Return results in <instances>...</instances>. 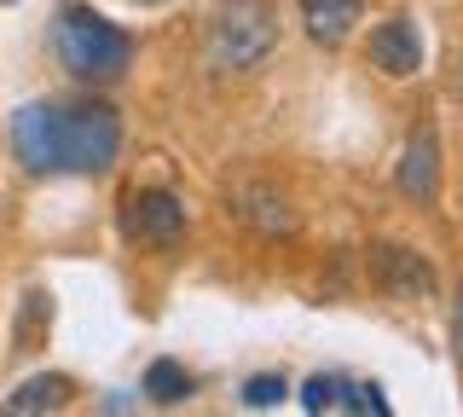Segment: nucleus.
Instances as JSON below:
<instances>
[{"label":"nucleus","instance_id":"f03ea898","mask_svg":"<svg viewBox=\"0 0 463 417\" xmlns=\"http://www.w3.org/2000/svg\"><path fill=\"white\" fill-rule=\"evenodd\" d=\"M279 47V6L272 0H221L209 18V70L214 76H243V70H260Z\"/></svg>","mask_w":463,"mask_h":417},{"label":"nucleus","instance_id":"423d86ee","mask_svg":"<svg viewBox=\"0 0 463 417\" xmlns=\"http://www.w3.org/2000/svg\"><path fill=\"white\" fill-rule=\"evenodd\" d=\"M371 64L383 76H417L423 70V35L411 18H388L371 30Z\"/></svg>","mask_w":463,"mask_h":417},{"label":"nucleus","instance_id":"6e6552de","mask_svg":"<svg viewBox=\"0 0 463 417\" xmlns=\"http://www.w3.org/2000/svg\"><path fill=\"white\" fill-rule=\"evenodd\" d=\"M232 209H238V221H250L255 232H267V238L296 232V214H289V204L272 185H238V192H232Z\"/></svg>","mask_w":463,"mask_h":417},{"label":"nucleus","instance_id":"f257e3e1","mask_svg":"<svg viewBox=\"0 0 463 417\" xmlns=\"http://www.w3.org/2000/svg\"><path fill=\"white\" fill-rule=\"evenodd\" d=\"M12 151L29 175H105L122 151V122L110 105H24Z\"/></svg>","mask_w":463,"mask_h":417},{"label":"nucleus","instance_id":"dca6fc26","mask_svg":"<svg viewBox=\"0 0 463 417\" xmlns=\"http://www.w3.org/2000/svg\"><path fill=\"white\" fill-rule=\"evenodd\" d=\"M452 359H458V371H463V296L452 301Z\"/></svg>","mask_w":463,"mask_h":417},{"label":"nucleus","instance_id":"0eeeda50","mask_svg":"<svg viewBox=\"0 0 463 417\" xmlns=\"http://www.w3.org/2000/svg\"><path fill=\"white\" fill-rule=\"evenodd\" d=\"M400 192L411 197V204H434V197H440V139H434V128H417V134L405 139Z\"/></svg>","mask_w":463,"mask_h":417},{"label":"nucleus","instance_id":"f8f14e48","mask_svg":"<svg viewBox=\"0 0 463 417\" xmlns=\"http://www.w3.org/2000/svg\"><path fill=\"white\" fill-rule=\"evenodd\" d=\"M47 325H52L47 296H41V290H29V296H24V319H18V330H12V342H18L12 354H35V336H41Z\"/></svg>","mask_w":463,"mask_h":417},{"label":"nucleus","instance_id":"4468645a","mask_svg":"<svg viewBox=\"0 0 463 417\" xmlns=\"http://www.w3.org/2000/svg\"><path fill=\"white\" fill-rule=\"evenodd\" d=\"M301 412H342V377H313L301 388Z\"/></svg>","mask_w":463,"mask_h":417},{"label":"nucleus","instance_id":"2eb2a0df","mask_svg":"<svg viewBox=\"0 0 463 417\" xmlns=\"http://www.w3.org/2000/svg\"><path fill=\"white\" fill-rule=\"evenodd\" d=\"M342 412H371V417H388V400L376 383H342Z\"/></svg>","mask_w":463,"mask_h":417},{"label":"nucleus","instance_id":"20e7f679","mask_svg":"<svg viewBox=\"0 0 463 417\" xmlns=\"http://www.w3.org/2000/svg\"><path fill=\"white\" fill-rule=\"evenodd\" d=\"M122 232L145 250H174L185 238V204L174 192H134L122 204Z\"/></svg>","mask_w":463,"mask_h":417},{"label":"nucleus","instance_id":"39448f33","mask_svg":"<svg viewBox=\"0 0 463 417\" xmlns=\"http://www.w3.org/2000/svg\"><path fill=\"white\" fill-rule=\"evenodd\" d=\"M371 279L400 301H429L434 296V267L417 250H400V243H376L371 250Z\"/></svg>","mask_w":463,"mask_h":417},{"label":"nucleus","instance_id":"9d476101","mask_svg":"<svg viewBox=\"0 0 463 417\" xmlns=\"http://www.w3.org/2000/svg\"><path fill=\"white\" fill-rule=\"evenodd\" d=\"M70 406V377H29L24 388H12L6 394V412L12 417H35V412H64Z\"/></svg>","mask_w":463,"mask_h":417},{"label":"nucleus","instance_id":"1a4fd4ad","mask_svg":"<svg viewBox=\"0 0 463 417\" xmlns=\"http://www.w3.org/2000/svg\"><path fill=\"white\" fill-rule=\"evenodd\" d=\"M301 18L318 47H342L359 24V0H301Z\"/></svg>","mask_w":463,"mask_h":417},{"label":"nucleus","instance_id":"7ed1b4c3","mask_svg":"<svg viewBox=\"0 0 463 417\" xmlns=\"http://www.w3.org/2000/svg\"><path fill=\"white\" fill-rule=\"evenodd\" d=\"M58 59H64V70L76 81H116L134 64V41L116 30L105 12L70 0V6L58 12Z\"/></svg>","mask_w":463,"mask_h":417},{"label":"nucleus","instance_id":"ddd939ff","mask_svg":"<svg viewBox=\"0 0 463 417\" xmlns=\"http://www.w3.org/2000/svg\"><path fill=\"white\" fill-rule=\"evenodd\" d=\"M284 394H289V383H284V377H272V371H260V377L243 383V406H250V412H272V406H284Z\"/></svg>","mask_w":463,"mask_h":417},{"label":"nucleus","instance_id":"9b49d317","mask_svg":"<svg viewBox=\"0 0 463 417\" xmlns=\"http://www.w3.org/2000/svg\"><path fill=\"white\" fill-rule=\"evenodd\" d=\"M145 394H151V406H180V400H192V371L180 359H151Z\"/></svg>","mask_w":463,"mask_h":417},{"label":"nucleus","instance_id":"f3484780","mask_svg":"<svg viewBox=\"0 0 463 417\" xmlns=\"http://www.w3.org/2000/svg\"><path fill=\"white\" fill-rule=\"evenodd\" d=\"M139 6H163V0H139Z\"/></svg>","mask_w":463,"mask_h":417}]
</instances>
